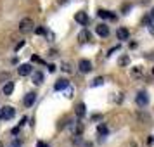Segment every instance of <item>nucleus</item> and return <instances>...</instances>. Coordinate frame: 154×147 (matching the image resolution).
Listing matches in <instances>:
<instances>
[{"instance_id": "nucleus-8", "label": "nucleus", "mask_w": 154, "mask_h": 147, "mask_svg": "<svg viewBox=\"0 0 154 147\" xmlns=\"http://www.w3.org/2000/svg\"><path fill=\"white\" fill-rule=\"evenodd\" d=\"M95 31H97V35H99V36H102V38H106V36L109 35V28L106 26L104 23H102V24H97Z\"/></svg>"}, {"instance_id": "nucleus-21", "label": "nucleus", "mask_w": 154, "mask_h": 147, "mask_svg": "<svg viewBox=\"0 0 154 147\" xmlns=\"http://www.w3.org/2000/svg\"><path fill=\"white\" fill-rule=\"evenodd\" d=\"M36 35H45V28H36Z\"/></svg>"}, {"instance_id": "nucleus-15", "label": "nucleus", "mask_w": 154, "mask_h": 147, "mask_svg": "<svg viewBox=\"0 0 154 147\" xmlns=\"http://www.w3.org/2000/svg\"><path fill=\"white\" fill-rule=\"evenodd\" d=\"M78 38H80V42H88V40H90V33H88L87 29H83V31L80 33V36H78Z\"/></svg>"}, {"instance_id": "nucleus-1", "label": "nucleus", "mask_w": 154, "mask_h": 147, "mask_svg": "<svg viewBox=\"0 0 154 147\" xmlns=\"http://www.w3.org/2000/svg\"><path fill=\"white\" fill-rule=\"evenodd\" d=\"M19 31H21L23 35H29L31 31H35V23H33V19L24 17V19L19 23Z\"/></svg>"}, {"instance_id": "nucleus-4", "label": "nucleus", "mask_w": 154, "mask_h": 147, "mask_svg": "<svg viewBox=\"0 0 154 147\" xmlns=\"http://www.w3.org/2000/svg\"><path fill=\"white\" fill-rule=\"evenodd\" d=\"M75 21H76L78 24L85 26V24L88 23V14H87V12H83V11H80V12H76V14H75Z\"/></svg>"}, {"instance_id": "nucleus-3", "label": "nucleus", "mask_w": 154, "mask_h": 147, "mask_svg": "<svg viewBox=\"0 0 154 147\" xmlns=\"http://www.w3.org/2000/svg\"><path fill=\"white\" fill-rule=\"evenodd\" d=\"M135 102H137V106H140V107H146V106L149 104V95H147V92H139L137 97H135Z\"/></svg>"}, {"instance_id": "nucleus-7", "label": "nucleus", "mask_w": 154, "mask_h": 147, "mask_svg": "<svg viewBox=\"0 0 154 147\" xmlns=\"http://www.w3.org/2000/svg\"><path fill=\"white\" fill-rule=\"evenodd\" d=\"M35 100H36V93L35 92H28L26 97H24V106L26 107H31V106L35 104Z\"/></svg>"}, {"instance_id": "nucleus-14", "label": "nucleus", "mask_w": 154, "mask_h": 147, "mask_svg": "<svg viewBox=\"0 0 154 147\" xmlns=\"http://www.w3.org/2000/svg\"><path fill=\"white\" fill-rule=\"evenodd\" d=\"M85 112H87V107H85V104H83V102H82V104H78V106H76V116H78V118H83Z\"/></svg>"}, {"instance_id": "nucleus-24", "label": "nucleus", "mask_w": 154, "mask_h": 147, "mask_svg": "<svg viewBox=\"0 0 154 147\" xmlns=\"http://www.w3.org/2000/svg\"><path fill=\"white\" fill-rule=\"evenodd\" d=\"M9 147H21V144H19V142H14V144H11Z\"/></svg>"}, {"instance_id": "nucleus-9", "label": "nucleus", "mask_w": 154, "mask_h": 147, "mask_svg": "<svg viewBox=\"0 0 154 147\" xmlns=\"http://www.w3.org/2000/svg\"><path fill=\"white\" fill-rule=\"evenodd\" d=\"M116 36H118V40H128V38H130V31L126 28H118Z\"/></svg>"}, {"instance_id": "nucleus-25", "label": "nucleus", "mask_w": 154, "mask_h": 147, "mask_svg": "<svg viewBox=\"0 0 154 147\" xmlns=\"http://www.w3.org/2000/svg\"><path fill=\"white\" fill-rule=\"evenodd\" d=\"M149 16H151V17H152V19H154V9H152V11H151V14H149Z\"/></svg>"}, {"instance_id": "nucleus-6", "label": "nucleus", "mask_w": 154, "mask_h": 147, "mask_svg": "<svg viewBox=\"0 0 154 147\" xmlns=\"http://www.w3.org/2000/svg\"><path fill=\"white\" fill-rule=\"evenodd\" d=\"M31 64H21L19 68H17V73H19V76H28L31 75Z\"/></svg>"}, {"instance_id": "nucleus-27", "label": "nucleus", "mask_w": 154, "mask_h": 147, "mask_svg": "<svg viewBox=\"0 0 154 147\" xmlns=\"http://www.w3.org/2000/svg\"><path fill=\"white\" fill-rule=\"evenodd\" d=\"M152 73H154V69H152Z\"/></svg>"}, {"instance_id": "nucleus-18", "label": "nucleus", "mask_w": 154, "mask_h": 147, "mask_svg": "<svg viewBox=\"0 0 154 147\" xmlns=\"http://www.w3.org/2000/svg\"><path fill=\"white\" fill-rule=\"evenodd\" d=\"M97 132L100 133V135H106V133H107V128H106L104 125H99V128H97Z\"/></svg>"}, {"instance_id": "nucleus-13", "label": "nucleus", "mask_w": 154, "mask_h": 147, "mask_svg": "<svg viewBox=\"0 0 154 147\" xmlns=\"http://www.w3.org/2000/svg\"><path fill=\"white\" fill-rule=\"evenodd\" d=\"M2 92L5 93V95H11L12 92H14V81H9V83L4 85V88H2Z\"/></svg>"}, {"instance_id": "nucleus-11", "label": "nucleus", "mask_w": 154, "mask_h": 147, "mask_svg": "<svg viewBox=\"0 0 154 147\" xmlns=\"http://www.w3.org/2000/svg\"><path fill=\"white\" fill-rule=\"evenodd\" d=\"M68 87H69V81H68V80H59V81L54 85V90H57V92L59 90H66Z\"/></svg>"}, {"instance_id": "nucleus-16", "label": "nucleus", "mask_w": 154, "mask_h": 147, "mask_svg": "<svg viewBox=\"0 0 154 147\" xmlns=\"http://www.w3.org/2000/svg\"><path fill=\"white\" fill-rule=\"evenodd\" d=\"M119 66H126V64H130V57L128 56H121L119 57V61H118Z\"/></svg>"}, {"instance_id": "nucleus-2", "label": "nucleus", "mask_w": 154, "mask_h": 147, "mask_svg": "<svg viewBox=\"0 0 154 147\" xmlns=\"http://www.w3.org/2000/svg\"><path fill=\"white\" fill-rule=\"evenodd\" d=\"M14 107H11V106H5V107H2L0 109V119H12L14 118Z\"/></svg>"}, {"instance_id": "nucleus-10", "label": "nucleus", "mask_w": 154, "mask_h": 147, "mask_svg": "<svg viewBox=\"0 0 154 147\" xmlns=\"http://www.w3.org/2000/svg\"><path fill=\"white\" fill-rule=\"evenodd\" d=\"M31 80H33V83L35 85H42L43 83V73L42 71H35L33 76H31Z\"/></svg>"}, {"instance_id": "nucleus-5", "label": "nucleus", "mask_w": 154, "mask_h": 147, "mask_svg": "<svg viewBox=\"0 0 154 147\" xmlns=\"http://www.w3.org/2000/svg\"><path fill=\"white\" fill-rule=\"evenodd\" d=\"M78 68L82 73H90L92 71V63L90 61H87V59H82L80 63H78Z\"/></svg>"}, {"instance_id": "nucleus-12", "label": "nucleus", "mask_w": 154, "mask_h": 147, "mask_svg": "<svg viewBox=\"0 0 154 147\" xmlns=\"http://www.w3.org/2000/svg\"><path fill=\"white\" fill-rule=\"evenodd\" d=\"M97 14H99V17H102V19H114V17H116L112 12H109V11H104V9H100Z\"/></svg>"}, {"instance_id": "nucleus-20", "label": "nucleus", "mask_w": 154, "mask_h": 147, "mask_svg": "<svg viewBox=\"0 0 154 147\" xmlns=\"http://www.w3.org/2000/svg\"><path fill=\"white\" fill-rule=\"evenodd\" d=\"M63 71H66V73H71V66H69V64H63Z\"/></svg>"}, {"instance_id": "nucleus-17", "label": "nucleus", "mask_w": 154, "mask_h": 147, "mask_svg": "<svg viewBox=\"0 0 154 147\" xmlns=\"http://www.w3.org/2000/svg\"><path fill=\"white\" fill-rule=\"evenodd\" d=\"M102 83H104V78H95V80L92 81V87H100Z\"/></svg>"}, {"instance_id": "nucleus-26", "label": "nucleus", "mask_w": 154, "mask_h": 147, "mask_svg": "<svg viewBox=\"0 0 154 147\" xmlns=\"http://www.w3.org/2000/svg\"><path fill=\"white\" fill-rule=\"evenodd\" d=\"M0 147H4V145H2V142H0Z\"/></svg>"}, {"instance_id": "nucleus-23", "label": "nucleus", "mask_w": 154, "mask_h": 147, "mask_svg": "<svg viewBox=\"0 0 154 147\" xmlns=\"http://www.w3.org/2000/svg\"><path fill=\"white\" fill-rule=\"evenodd\" d=\"M49 71H50V73H54V71H56V66H54V64H50V66H49Z\"/></svg>"}, {"instance_id": "nucleus-19", "label": "nucleus", "mask_w": 154, "mask_h": 147, "mask_svg": "<svg viewBox=\"0 0 154 147\" xmlns=\"http://www.w3.org/2000/svg\"><path fill=\"white\" fill-rule=\"evenodd\" d=\"M147 28H149V33H151V35H154V19L147 24Z\"/></svg>"}, {"instance_id": "nucleus-22", "label": "nucleus", "mask_w": 154, "mask_h": 147, "mask_svg": "<svg viewBox=\"0 0 154 147\" xmlns=\"http://www.w3.org/2000/svg\"><path fill=\"white\" fill-rule=\"evenodd\" d=\"M36 147H49V145H47L45 142H38V144H36Z\"/></svg>"}]
</instances>
